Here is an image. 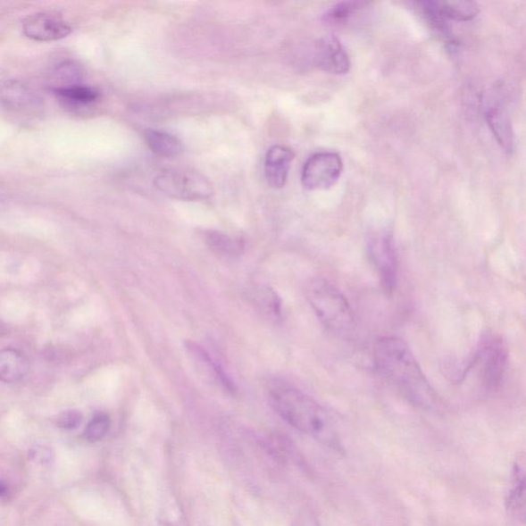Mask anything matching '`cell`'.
Here are the masks:
<instances>
[{"instance_id": "4316f807", "label": "cell", "mask_w": 526, "mask_h": 526, "mask_svg": "<svg viewBox=\"0 0 526 526\" xmlns=\"http://www.w3.org/2000/svg\"><path fill=\"white\" fill-rule=\"evenodd\" d=\"M307 526H320L317 522H311L309 525Z\"/></svg>"}, {"instance_id": "d4e9b609", "label": "cell", "mask_w": 526, "mask_h": 526, "mask_svg": "<svg viewBox=\"0 0 526 526\" xmlns=\"http://www.w3.org/2000/svg\"><path fill=\"white\" fill-rule=\"evenodd\" d=\"M30 460L40 466H50L54 461V455L50 448L45 447H34L29 452Z\"/></svg>"}, {"instance_id": "ba28073f", "label": "cell", "mask_w": 526, "mask_h": 526, "mask_svg": "<svg viewBox=\"0 0 526 526\" xmlns=\"http://www.w3.org/2000/svg\"><path fill=\"white\" fill-rule=\"evenodd\" d=\"M0 105L21 115H38L44 111L38 94L16 79H0Z\"/></svg>"}, {"instance_id": "484cf974", "label": "cell", "mask_w": 526, "mask_h": 526, "mask_svg": "<svg viewBox=\"0 0 526 526\" xmlns=\"http://www.w3.org/2000/svg\"><path fill=\"white\" fill-rule=\"evenodd\" d=\"M6 493H8V488L4 483L0 482V497L4 496Z\"/></svg>"}, {"instance_id": "e0dca14e", "label": "cell", "mask_w": 526, "mask_h": 526, "mask_svg": "<svg viewBox=\"0 0 526 526\" xmlns=\"http://www.w3.org/2000/svg\"><path fill=\"white\" fill-rule=\"evenodd\" d=\"M206 244L218 256L236 258L242 255L244 243L241 238L223 234L221 231H210L206 236Z\"/></svg>"}, {"instance_id": "cb8c5ba5", "label": "cell", "mask_w": 526, "mask_h": 526, "mask_svg": "<svg viewBox=\"0 0 526 526\" xmlns=\"http://www.w3.org/2000/svg\"><path fill=\"white\" fill-rule=\"evenodd\" d=\"M84 421V416L75 409H68L63 413L58 414L56 418V425L58 428L66 430V431H72L78 429Z\"/></svg>"}, {"instance_id": "4fadbf2b", "label": "cell", "mask_w": 526, "mask_h": 526, "mask_svg": "<svg viewBox=\"0 0 526 526\" xmlns=\"http://www.w3.org/2000/svg\"><path fill=\"white\" fill-rule=\"evenodd\" d=\"M30 364L25 355L16 348L0 350V381L13 384L29 374Z\"/></svg>"}, {"instance_id": "2e32d148", "label": "cell", "mask_w": 526, "mask_h": 526, "mask_svg": "<svg viewBox=\"0 0 526 526\" xmlns=\"http://www.w3.org/2000/svg\"><path fill=\"white\" fill-rule=\"evenodd\" d=\"M67 106L81 108L88 107L97 102L100 93L95 88L84 84L73 85L53 91Z\"/></svg>"}, {"instance_id": "603a6c76", "label": "cell", "mask_w": 526, "mask_h": 526, "mask_svg": "<svg viewBox=\"0 0 526 526\" xmlns=\"http://www.w3.org/2000/svg\"><path fill=\"white\" fill-rule=\"evenodd\" d=\"M159 512L160 526H188L179 504L169 501L162 505Z\"/></svg>"}, {"instance_id": "9c48e42d", "label": "cell", "mask_w": 526, "mask_h": 526, "mask_svg": "<svg viewBox=\"0 0 526 526\" xmlns=\"http://www.w3.org/2000/svg\"><path fill=\"white\" fill-rule=\"evenodd\" d=\"M22 29L25 37L44 43L63 39L72 31L71 25L63 18L47 13H38L27 17Z\"/></svg>"}, {"instance_id": "7402d4cb", "label": "cell", "mask_w": 526, "mask_h": 526, "mask_svg": "<svg viewBox=\"0 0 526 526\" xmlns=\"http://www.w3.org/2000/svg\"><path fill=\"white\" fill-rule=\"evenodd\" d=\"M111 425L112 422L108 414L104 413L96 414L86 428L85 438L91 443L104 439Z\"/></svg>"}, {"instance_id": "52a82bcc", "label": "cell", "mask_w": 526, "mask_h": 526, "mask_svg": "<svg viewBox=\"0 0 526 526\" xmlns=\"http://www.w3.org/2000/svg\"><path fill=\"white\" fill-rule=\"evenodd\" d=\"M344 163L336 152L313 154L303 168L302 183L307 190L331 188L343 173Z\"/></svg>"}, {"instance_id": "6da1fadb", "label": "cell", "mask_w": 526, "mask_h": 526, "mask_svg": "<svg viewBox=\"0 0 526 526\" xmlns=\"http://www.w3.org/2000/svg\"><path fill=\"white\" fill-rule=\"evenodd\" d=\"M373 358L381 377L403 397L421 408L434 407V388L405 340L397 337L380 338L374 346Z\"/></svg>"}, {"instance_id": "8fae6325", "label": "cell", "mask_w": 526, "mask_h": 526, "mask_svg": "<svg viewBox=\"0 0 526 526\" xmlns=\"http://www.w3.org/2000/svg\"><path fill=\"white\" fill-rule=\"evenodd\" d=\"M296 154L288 147L272 146L265 156L264 173L270 186L282 188L288 179L290 169Z\"/></svg>"}, {"instance_id": "9a60e30c", "label": "cell", "mask_w": 526, "mask_h": 526, "mask_svg": "<svg viewBox=\"0 0 526 526\" xmlns=\"http://www.w3.org/2000/svg\"><path fill=\"white\" fill-rule=\"evenodd\" d=\"M145 138L149 149L163 158H174L183 152L181 141L169 133L158 131V129H148Z\"/></svg>"}, {"instance_id": "5bb4252c", "label": "cell", "mask_w": 526, "mask_h": 526, "mask_svg": "<svg viewBox=\"0 0 526 526\" xmlns=\"http://www.w3.org/2000/svg\"><path fill=\"white\" fill-rule=\"evenodd\" d=\"M485 119H487L497 141L500 143L505 152L509 154L513 152L515 136L508 113L500 106H495L488 109Z\"/></svg>"}, {"instance_id": "3957f363", "label": "cell", "mask_w": 526, "mask_h": 526, "mask_svg": "<svg viewBox=\"0 0 526 526\" xmlns=\"http://www.w3.org/2000/svg\"><path fill=\"white\" fill-rule=\"evenodd\" d=\"M306 298L328 330L343 337L353 333L355 320L351 305L336 285L324 279L313 280L307 287Z\"/></svg>"}, {"instance_id": "ffe728a7", "label": "cell", "mask_w": 526, "mask_h": 526, "mask_svg": "<svg viewBox=\"0 0 526 526\" xmlns=\"http://www.w3.org/2000/svg\"><path fill=\"white\" fill-rule=\"evenodd\" d=\"M83 77L79 65L73 63H63L57 65L51 74L52 91L57 88L71 87L81 84L80 79Z\"/></svg>"}, {"instance_id": "30bf717a", "label": "cell", "mask_w": 526, "mask_h": 526, "mask_svg": "<svg viewBox=\"0 0 526 526\" xmlns=\"http://www.w3.org/2000/svg\"><path fill=\"white\" fill-rule=\"evenodd\" d=\"M316 65L327 72L346 74L350 71L351 59L338 38L330 37L318 40L315 46Z\"/></svg>"}, {"instance_id": "277c9868", "label": "cell", "mask_w": 526, "mask_h": 526, "mask_svg": "<svg viewBox=\"0 0 526 526\" xmlns=\"http://www.w3.org/2000/svg\"><path fill=\"white\" fill-rule=\"evenodd\" d=\"M161 193L172 199L199 202L213 196V187L206 176L188 168H173L162 171L154 180Z\"/></svg>"}, {"instance_id": "ac0fdd59", "label": "cell", "mask_w": 526, "mask_h": 526, "mask_svg": "<svg viewBox=\"0 0 526 526\" xmlns=\"http://www.w3.org/2000/svg\"><path fill=\"white\" fill-rule=\"evenodd\" d=\"M440 15L447 20L467 22L480 13V5L473 2H436Z\"/></svg>"}, {"instance_id": "8992f818", "label": "cell", "mask_w": 526, "mask_h": 526, "mask_svg": "<svg viewBox=\"0 0 526 526\" xmlns=\"http://www.w3.org/2000/svg\"><path fill=\"white\" fill-rule=\"evenodd\" d=\"M367 252L377 270L380 285L386 295L392 296L398 279V258L392 231L379 230L372 232L367 240Z\"/></svg>"}, {"instance_id": "7c38bea8", "label": "cell", "mask_w": 526, "mask_h": 526, "mask_svg": "<svg viewBox=\"0 0 526 526\" xmlns=\"http://www.w3.org/2000/svg\"><path fill=\"white\" fill-rule=\"evenodd\" d=\"M524 459H519L514 463L507 494H505V507L510 514L521 521L525 517V466Z\"/></svg>"}, {"instance_id": "44dd1931", "label": "cell", "mask_w": 526, "mask_h": 526, "mask_svg": "<svg viewBox=\"0 0 526 526\" xmlns=\"http://www.w3.org/2000/svg\"><path fill=\"white\" fill-rule=\"evenodd\" d=\"M255 303L266 315L275 320L282 317L281 299L274 290L269 287H262L255 290Z\"/></svg>"}, {"instance_id": "7a4b0ae2", "label": "cell", "mask_w": 526, "mask_h": 526, "mask_svg": "<svg viewBox=\"0 0 526 526\" xmlns=\"http://www.w3.org/2000/svg\"><path fill=\"white\" fill-rule=\"evenodd\" d=\"M269 401L274 411L290 426L324 446L340 449L330 413L309 395L291 386L276 385L270 388Z\"/></svg>"}, {"instance_id": "d6986e66", "label": "cell", "mask_w": 526, "mask_h": 526, "mask_svg": "<svg viewBox=\"0 0 526 526\" xmlns=\"http://www.w3.org/2000/svg\"><path fill=\"white\" fill-rule=\"evenodd\" d=\"M366 3L361 2H343L331 6L323 16L327 24L339 26L345 25L363 10Z\"/></svg>"}, {"instance_id": "5b68a950", "label": "cell", "mask_w": 526, "mask_h": 526, "mask_svg": "<svg viewBox=\"0 0 526 526\" xmlns=\"http://www.w3.org/2000/svg\"><path fill=\"white\" fill-rule=\"evenodd\" d=\"M471 365L480 371L481 384L489 392L501 388L508 368V351L502 338L485 337L477 347Z\"/></svg>"}]
</instances>
